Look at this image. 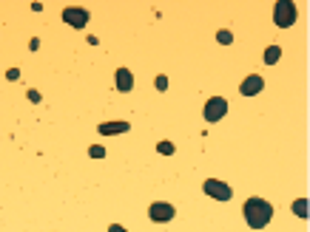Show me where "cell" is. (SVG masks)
<instances>
[{
	"label": "cell",
	"mask_w": 310,
	"mask_h": 232,
	"mask_svg": "<svg viewBox=\"0 0 310 232\" xmlns=\"http://www.w3.org/2000/svg\"><path fill=\"white\" fill-rule=\"evenodd\" d=\"M279 57H282V48H279V45H267L265 54H262V60H265L267 65H276V62H279Z\"/></svg>",
	"instance_id": "30bf717a"
},
{
	"label": "cell",
	"mask_w": 310,
	"mask_h": 232,
	"mask_svg": "<svg viewBox=\"0 0 310 232\" xmlns=\"http://www.w3.org/2000/svg\"><path fill=\"white\" fill-rule=\"evenodd\" d=\"M225 113H228V99H222V96H211V99L205 102V108H202L205 122H219Z\"/></svg>",
	"instance_id": "8992f818"
},
{
	"label": "cell",
	"mask_w": 310,
	"mask_h": 232,
	"mask_svg": "<svg viewBox=\"0 0 310 232\" xmlns=\"http://www.w3.org/2000/svg\"><path fill=\"white\" fill-rule=\"evenodd\" d=\"M97 130L103 133V136H114V133H128L131 125H128V122H103Z\"/></svg>",
	"instance_id": "9c48e42d"
},
{
	"label": "cell",
	"mask_w": 310,
	"mask_h": 232,
	"mask_svg": "<svg viewBox=\"0 0 310 232\" xmlns=\"http://www.w3.org/2000/svg\"><path fill=\"white\" fill-rule=\"evenodd\" d=\"M89 156H91V159H103V156H106V147H103V145H91Z\"/></svg>",
	"instance_id": "7c38bea8"
},
{
	"label": "cell",
	"mask_w": 310,
	"mask_h": 232,
	"mask_svg": "<svg viewBox=\"0 0 310 232\" xmlns=\"http://www.w3.org/2000/svg\"><path fill=\"white\" fill-rule=\"evenodd\" d=\"M262 88H265V79L259 77V74H248V77L242 79L239 94H242V96H256Z\"/></svg>",
	"instance_id": "52a82bcc"
},
{
	"label": "cell",
	"mask_w": 310,
	"mask_h": 232,
	"mask_svg": "<svg viewBox=\"0 0 310 232\" xmlns=\"http://www.w3.org/2000/svg\"><path fill=\"white\" fill-rule=\"evenodd\" d=\"M154 85H157V91H168V77H165V74H160V77L154 79Z\"/></svg>",
	"instance_id": "9a60e30c"
},
{
	"label": "cell",
	"mask_w": 310,
	"mask_h": 232,
	"mask_svg": "<svg viewBox=\"0 0 310 232\" xmlns=\"http://www.w3.org/2000/svg\"><path fill=\"white\" fill-rule=\"evenodd\" d=\"M293 213L304 221V218H307V198H296V201H293Z\"/></svg>",
	"instance_id": "8fae6325"
},
{
	"label": "cell",
	"mask_w": 310,
	"mask_h": 232,
	"mask_svg": "<svg viewBox=\"0 0 310 232\" xmlns=\"http://www.w3.org/2000/svg\"><path fill=\"white\" fill-rule=\"evenodd\" d=\"M202 193L205 196H211V198H216V201H230V198H233V190H230L225 181H219V179L202 181Z\"/></svg>",
	"instance_id": "3957f363"
},
{
	"label": "cell",
	"mask_w": 310,
	"mask_h": 232,
	"mask_svg": "<svg viewBox=\"0 0 310 232\" xmlns=\"http://www.w3.org/2000/svg\"><path fill=\"white\" fill-rule=\"evenodd\" d=\"M89 9H80V6H66L63 9V23H69L71 28H86L89 26Z\"/></svg>",
	"instance_id": "277c9868"
},
{
	"label": "cell",
	"mask_w": 310,
	"mask_h": 232,
	"mask_svg": "<svg viewBox=\"0 0 310 232\" xmlns=\"http://www.w3.org/2000/svg\"><path fill=\"white\" fill-rule=\"evenodd\" d=\"M242 215H245V221H248L250 230H265L267 224H270V218H273V204L270 201H265V198H248L245 201V207H242Z\"/></svg>",
	"instance_id": "6da1fadb"
},
{
	"label": "cell",
	"mask_w": 310,
	"mask_h": 232,
	"mask_svg": "<svg viewBox=\"0 0 310 232\" xmlns=\"http://www.w3.org/2000/svg\"><path fill=\"white\" fill-rule=\"evenodd\" d=\"M216 40H219V43H222V45H228V43H233V34H230L228 28H222L219 34H216Z\"/></svg>",
	"instance_id": "5bb4252c"
},
{
	"label": "cell",
	"mask_w": 310,
	"mask_h": 232,
	"mask_svg": "<svg viewBox=\"0 0 310 232\" xmlns=\"http://www.w3.org/2000/svg\"><path fill=\"white\" fill-rule=\"evenodd\" d=\"M174 215H177V210H174V204H168V201H154V204L148 207V218L154 224H168V221H174Z\"/></svg>",
	"instance_id": "5b68a950"
},
{
	"label": "cell",
	"mask_w": 310,
	"mask_h": 232,
	"mask_svg": "<svg viewBox=\"0 0 310 232\" xmlns=\"http://www.w3.org/2000/svg\"><path fill=\"white\" fill-rule=\"evenodd\" d=\"M299 17V9H296V3L293 0H276L273 6V23L279 28H290Z\"/></svg>",
	"instance_id": "7a4b0ae2"
},
{
	"label": "cell",
	"mask_w": 310,
	"mask_h": 232,
	"mask_svg": "<svg viewBox=\"0 0 310 232\" xmlns=\"http://www.w3.org/2000/svg\"><path fill=\"white\" fill-rule=\"evenodd\" d=\"M114 85H117V91H120V94H131V91H134V74L128 68H117Z\"/></svg>",
	"instance_id": "ba28073f"
},
{
	"label": "cell",
	"mask_w": 310,
	"mask_h": 232,
	"mask_svg": "<svg viewBox=\"0 0 310 232\" xmlns=\"http://www.w3.org/2000/svg\"><path fill=\"white\" fill-rule=\"evenodd\" d=\"M108 232H128V230H125V227H120V224H111V227H108Z\"/></svg>",
	"instance_id": "2e32d148"
},
{
	"label": "cell",
	"mask_w": 310,
	"mask_h": 232,
	"mask_svg": "<svg viewBox=\"0 0 310 232\" xmlns=\"http://www.w3.org/2000/svg\"><path fill=\"white\" fill-rule=\"evenodd\" d=\"M157 150H160L162 156H174V150H177V147L171 145V142H160V145H157Z\"/></svg>",
	"instance_id": "4fadbf2b"
}]
</instances>
